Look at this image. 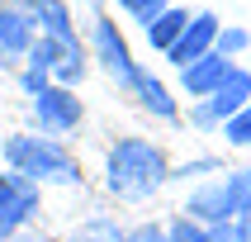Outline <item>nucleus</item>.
Wrapping results in <instances>:
<instances>
[{
  "mask_svg": "<svg viewBox=\"0 0 251 242\" xmlns=\"http://www.w3.org/2000/svg\"><path fill=\"white\" fill-rule=\"evenodd\" d=\"M104 185L109 195L119 199H147L161 181H171V166H166V152L147 138H119L109 147V161H104Z\"/></svg>",
  "mask_w": 251,
  "mask_h": 242,
  "instance_id": "f257e3e1",
  "label": "nucleus"
},
{
  "mask_svg": "<svg viewBox=\"0 0 251 242\" xmlns=\"http://www.w3.org/2000/svg\"><path fill=\"white\" fill-rule=\"evenodd\" d=\"M5 161H10L14 176H24V181H57V185H76L81 181V166H76V157L62 147V142L52 138H28V133H19V138L5 142Z\"/></svg>",
  "mask_w": 251,
  "mask_h": 242,
  "instance_id": "f03ea898",
  "label": "nucleus"
},
{
  "mask_svg": "<svg viewBox=\"0 0 251 242\" xmlns=\"http://www.w3.org/2000/svg\"><path fill=\"white\" fill-rule=\"evenodd\" d=\"M28 71H48L57 85H71L85 76V53L76 38H38V48H28Z\"/></svg>",
  "mask_w": 251,
  "mask_h": 242,
  "instance_id": "7ed1b4c3",
  "label": "nucleus"
},
{
  "mask_svg": "<svg viewBox=\"0 0 251 242\" xmlns=\"http://www.w3.org/2000/svg\"><path fill=\"white\" fill-rule=\"evenodd\" d=\"M38 214V185L24 176H0V242H10L19 228Z\"/></svg>",
  "mask_w": 251,
  "mask_h": 242,
  "instance_id": "20e7f679",
  "label": "nucleus"
},
{
  "mask_svg": "<svg viewBox=\"0 0 251 242\" xmlns=\"http://www.w3.org/2000/svg\"><path fill=\"white\" fill-rule=\"evenodd\" d=\"M33 119L38 128L52 138V133H71L81 124V100L71 95V85H43L33 95Z\"/></svg>",
  "mask_w": 251,
  "mask_h": 242,
  "instance_id": "39448f33",
  "label": "nucleus"
},
{
  "mask_svg": "<svg viewBox=\"0 0 251 242\" xmlns=\"http://www.w3.org/2000/svg\"><path fill=\"white\" fill-rule=\"evenodd\" d=\"M218 14H209V10H199L190 24L180 28V38L166 48V57L176 62V67H190V62H199L204 53H213V38H218Z\"/></svg>",
  "mask_w": 251,
  "mask_h": 242,
  "instance_id": "423d86ee",
  "label": "nucleus"
},
{
  "mask_svg": "<svg viewBox=\"0 0 251 242\" xmlns=\"http://www.w3.org/2000/svg\"><path fill=\"white\" fill-rule=\"evenodd\" d=\"M95 57L104 62V71H109L119 85H133V76H138V62L128 57L124 33H119V28H114V19H104V14L95 19Z\"/></svg>",
  "mask_w": 251,
  "mask_h": 242,
  "instance_id": "0eeeda50",
  "label": "nucleus"
},
{
  "mask_svg": "<svg viewBox=\"0 0 251 242\" xmlns=\"http://www.w3.org/2000/svg\"><path fill=\"white\" fill-rule=\"evenodd\" d=\"M247 100H251V71L232 67L223 81H218V90L204 100V109L213 114V124H227L232 114H242V109H247Z\"/></svg>",
  "mask_w": 251,
  "mask_h": 242,
  "instance_id": "6e6552de",
  "label": "nucleus"
},
{
  "mask_svg": "<svg viewBox=\"0 0 251 242\" xmlns=\"http://www.w3.org/2000/svg\"><path fill=\"white\" fill-rule=\"evenodd\" d=\"M33 48V14L19 5H0V62L28 57Z\"/></svg>",
  "mask_w": 251,
  "mask_h": 242,
  "instance_id": "1a4fd4ad",
  "label": "nucleus"
},
{
  "mask_svg": "<svg viewBox=\"0 0 251 242\" xmlns=\"http://www.w3.org/2000/svg\"><path fill=\"white\" fill-rule=\"evenodd\" d=\"M227 71H232V62L218 53H204L199 62H190V67H180V85L190 100H209L213 90H218V81H223Z\"/></svg>",
  "mask_w": 251,
  "mask_h": 242,
  "instance_id": "9d476101",
  "label": "nucleus"
},
{
  "mask_svg": "<svg viewBox=\"0 0 251 242\" xmlns=\"http://www.w3.org/2000/svg\"><path fill=\"white\" fill-rule=\"evenodd\" d=\"M185 218H195V223H204V228L232 223V209H227V190H223V181L199 185L195 195H190V204H185Z\"/></svg>",
  "mask_w": 251,
  "mask_h": 242,
  "instance_id": "9b49d317",
  "label": "nucleus"
},
{
  "mask_svg": "<svg viewBox=\"0 0 251 242\" xmlns=\"http://www.w3.org/2000/svg\"><path fill=\"white\" fill-rule=\"evenodd\" d=\"M128 90H133V95H138L152 114H161V119H176V100H171V90L156 81L152 71H142V67H138V76H133V85H128Z\"/></svg>",
  "mask_w": 251,
  "mask_h": 242,
  "instance_id": "f8f14e48",
  "label": "nucleus"
},
{
  "mask_svg": "<svg viewBox=\"0 0 251 242\" xmlns=\"http://www.w3.org/2000/svg\"><path fill=\"white\" fill-rule=\"evenodd\" d=\"M33 24H43V38H76V28H71V14L62 0H33Z\"/></svg>",
  "mask_w": 251,
  "mask_h": 242,
  "instance_id": "ddd939ff",
  "label": "nucleus"
},
{
  "mask_svg": "<svg viewBox=\"0 0 251 242\" xmlns=\"http://www.w3.org/2000/svg\"><path fill=\"white\" fill-rule=\"evenodd\" d=\"M185 24H190V14H185V10H176V5H166V10L156 14L152 24H147V43H152L156 53H166L171 43L180 38V28H185Z\"/></svg>",
  "mask_w": 251,
  "mask_h": 242,
  "instance_id": "4468645a",
  "label": "nucleus"
},
{
  "mask_svg": "<svg viewBox=\"0 0 251 242\" xmlns=\"http://www.w3.org/2000/svg\"><path fill=\"white\" fill-rule=\"evenodd\" d=\"M223 190H227V209H232V218H237V214H247V209H251V166L237 171V176H227Z\"/></svg>",
  "mask_w": 251,
  "mask_h": 242,
  "instance_id": "2eb2a0df",
  "label": "nucleus"
},
{
  "mask_svg": "<svg viewBox=\"0 0 251 242\" xmlns=\"http://www.w3.org/2000/svg\"><path fill=\"white\" fill-rule=\"evenodd\" d=\"M166 242H209V228L195 223V218H176L166 228Z\"/></svg>",
  "mask_w": 251,
  "mask_h": 242,
  "instance_id": "dca6fc26",
  "label": "nucleus"
},
{
  "mask_svg": "<svg viewBox=\"0 0 251 242\" xmlns=\"http://www.w3.org/2000/svg\"><path fill=\"white\" fill-rule=\"evenodd\" d=\"M119 238H124V233H119L114 223H104V218H90L85 228H76V238H71V242H119Z\"/></svg>",
  "mask_w": 251,
  "mask_h": 242,
  "instance_id": "f3484780",
  "label": "nucleus"
},
{
  "mask_svg": "<svg viewBox=\"0 0 251 242\" xmlns=\"http://www.w3.org/2000/svg\"><path fill=\"white\" fill-rule=\"evenodd\" d=\"M223 128H227V142H232V147H251V100H247V109L232 114Z\"/></svg>",
  "mask_w": 251,
  "mask_h": 242,
  "instance_id": "a211bd4d",
  "label": "nucleus"
},
{
  "mask_svg": "<svg viewBox=\"0 0 251 242\" xmlns=\"http://www.w3.org/2000/svg\"><path fill=\"white\" fill-rule=\"evenodd\" d=\"M242 48H247V28H218V38H213V53H218V57L232 62Z\"/></svg>",
  "mask_w": 251,
  "mask_h": 242,
  "instance_id": "6ab92c4d",
  "label": "nucleus"
},
{
  "mask_svg": "<svg viewBox=\"0 0 251 242\" xmlns=\"http://www.w3.org/2000/svg\"><path fill=\"white\" fill-rule=\"evenodd\" d=\"M119 5H124V10L133 14V19H138L142 28H147V24H152V19H156V14L166 10V0H119Z\"/></svg>",
  "mask_w": 251,
  "mask_h": 242,
  "instance_id": "aec40b11",
  "label": "nucleus"
},
{
  "mask_svg": "<svg viewBox=\"0 0 251 242\" xmlns=\"http://www.w3.org/2000/svg\"><path fill=\"white\" fill-rule=\"evenodd\" d=\"M119 242H166V228H156V223H138L133 233H124Z\"/></svg>",
  "mask_w": 251,
  "mask_h": 242,
  "instance_id": "412c9836",
  "label": "nucleus"
},
{
  "mask_svg": "<svg viewBox=\"0 0 251 242\" xmlns=\"http://www.w3.org/2000/svg\"><path fill=\"white\" fill-rule=\"evenodd\" d=\"M209 242H242V233H237V223H218V228H209Z\"/></svg>",
  "mask_w": 251,
  "mask_h": 242,
  "instance_id": "4be33fe9",
  "label": "nucleus"
},
{
  "mask_svg": "<svg viewBox=\"0 0 251 242\" xmlns=\"http://www.w3.org/2000/svg\"><path fill=\"white\" fill-rule=\"evenodd\" d=\"M232 223H237V233H242V242H251V209H247V214H237V218H232Z\"/></svg>",
  "mask_w": 251,
  "mask_h": 242,
  "instance_id": "5701e85b",
  "label": "nucleus"
},
{
  "mask_svg": "<svg viewBox=\"0 0 251 242\" xmlns=\"http://www.w3.org/2000/svg\"><path fill=\"white\" fill-rule=\"evenodd\" d=\"M10 242H43V238H28V233H24V238H19V233H14V238Z\"/></svg>",
  "mask_w": 251,
  "mask_h": 242,
  "instance_id": "b1692460",
  "label": "nucleus"
},
{
  "mask_svg": "<svg viewBox=\"0 0 251 242\" xmlns=\"http://www.w3.org/2000/svg\"><path fill=\"white\" fill-rule=\"evenodd\" d=\"M95 5H100V0H95Z\"/></svg>",
  "mask_w": 251,
  "mask_h": 242,
  "instance_id": "393cba45",
  "label": "nucleus"
}]
</instances>
